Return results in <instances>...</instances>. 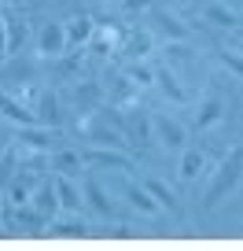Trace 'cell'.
I'll return each instance as SVG.
<instances>
[{"label": "cell", "mask_w": 243, "mask_h": 251, "mask_svg": "<svg viewBox=\"0 0 243 251\" xmlns=\"http://www.w3.org/2000/svg\"><path fill=\"white\" fill-rule=\"evenodd\" d=\"M81 188H85V203L92 207L100 218H110L114 214V200H110V192L103 188L100 177H92V174H85V181H81Z\"/></svg>", "instance_id": "cell-7"}, {"label": "cell", "mask_w": 243, "mask_h": 251, "mask_svg": "<svg viewBox=\"0 0 243 251\" xmlns=\"http://www.w3.org/2000/svg\"><path fill=\"white\" fill-rule=\"evenodd\" d=\"M107 118L118 126V133L126 137L129 144H148L151 141V118L144 115V111H136V107H110L107 111Z\"/></svg>", "instance_id": "cell-2"}, {"label": "cell", "mask_w": 243, "mask_h": 251, "mask_svg": "<svg viewBox=\"0 0 243 251\" xmlns=\"http://www.w3.org/2000/svg\"><path fill=\"white\" fill-rule=\"evenodd\" d=\"M126 78L133 81L136 89H148V85H155V71H151L144 59H133L129 63V71H126Z\"/></svg>", "instance_id": "cell-25"}, {"label": "cell", "mask_w": 243, "mask_h": 251, "mask_svg": "<svg viewBox=\"0 0 243 251\" xmlns=\"http://www.w3.org/2000/svg\"><path fill=\"white\" fill-rule=\"evenodd\" d=\"M151 133H155L170 151L184 148V141H188V129H184L177 118H170L166 111H155V115H151Z\"/></svg>", "instance_id": "cell-4"}, {"label": "cell", "mask_w": 243, "mask_h": 251, "mask_svg": "<svg viewBox=\"0 0 243 251\" xmlns=\"http://www.w3.org/2000/svg\"><path fill=\"white\" fill-rule=\"evenodd\" d=\"M81 163L85 166H100V170H133V159L126 155L122 148H100V144H92V148L81 151Z\"/></svg>", "instance_id": "cell-3"}, {"label": "cell", "mask_w": 243, "mask_h": 251, "mask_svg": "<svg viewBox=\"0 0 243 251\" xmlns=\"http://www.w3.org/2000/svg\"><path fill=\"white\" fill-rule=\"evenodd\" d=\"M151 19H155V26H158V33H166L170 41H184L188 37V26L180 23L173 11H162V8H151Z\"/></svg>", "instance_id": "cell-14"}, {"label": "cell", "mask_w": 243, "mask_h": 251, "mask_svg": "<svg viewBox=\"0 0 243 251\" xmlns=\"http://www.w3.org/2000/svg\"><path fill=\"white\" fill-rule=\"evenodd\" d=\"M240 4H243V0H228V8H232V11H240Z\"/></svg>", "instance_id": "cell-34"}, {"label": "cell", "mask_w": 243, "mask_h": 251, "mask_svg": "<svg viewBox=\"0 0 243 251\" xmlns=\"http://www.w3.org/2000/svg\"><path fill=\"white\" fill-rule=\"evenodd\" d=\"M96 23L88 15H78L70 19V23H63V33H66V48H78V45H88V37H92Z\"/></svg>", "instance_id": "cell-15"}, {"label": "cell", "mask_w": 243, "mask_h": 251, "mask_svg": "<svg viewBox=\"0 0 243 251\" xmlns=\"http://www.w3.org/2000/svg\"><path fill=\"white\" fill-rule=\"evenodd\" d=\"M0 115H4V118H11L15 126H33V122H37V115H33V111L26 107V103L19 100L15 93H8V89L0 93Z\"/></svg>", "instance_id": "cell-10"}, {"label": "cell", "mask_w": 243, "mask_h": 251, "mask_svg": "<svg viewBox=\"0 0 243 251\" xmlns=\"http://www.w3.org/2000/svg\"><path fill=\"white\" fill-rule=\"evenodd\" d=\"M15 144H19L22 151H48V148H52V133H48V126H41V122L19 126Z\"/></svg>", "instance_id": "cell-9"}, {"label": "cell", "mask_w": 243, "mask_h": 251, "mask_svg": "<svg viewBox=\"0 0 243 251\" xmlns=\"http://www.w3.org/2000/svg\"><path fill=\"white\" fill-rule=\"evenodd\" d=\"M173 4H192V0H173Z\"/></svg>", "instance_id": "cell-35"}, {"label": "cell", "mask_w": 243, "mask_h": 251, "mask_svg": "<svg viewBox=\"0 0 243 251\" xmlns=\"http://www.w3.org/2000/svg\"><path fill=\"white\" fill-rule=\"evenodd\" d=\"M33 115H37L41 126L55 129V126L63 122V115H59V96H55L52 89H41V93H37V111H33Z\"/></svg>", "instance_id": "cell-11"}, {"label": "cell", "mask_w": 243, "mask_h": 251, "mask_svg": "<svg viewBox=\"0 0 243 251\" xmlns=\"http://www.w3.org/2000/svg\"><path fill=\"white\" fill-rule=\"evenodd\" d=\"M15 170H19V144H11V148L0 155V192L8 188V181L15 177Z\"/></svg>", "instance_id": "cell-26"}, {"label": "cell", "mask_w": 243, "mask_h": 251, "mask_svg": "<svg viewBox=\"0 0 243 251\" xmlns=\"http://www.w3.org/2000/svg\"><path fill=\"white\" fill-rule=\"evenodd\" d=\"M0 55H8V23L0 15Z\"/></svg>", "instance_id": "cell-33"}, {"label": "cell", "mask_w": 243, "mask_h": 251, "mask_svg": "<svg viewBox=\"0 0 243 251\" xmlns=\"http://www.w3.org/2000/svg\"><path fill=\"white\" fill-rule=\"evenodd\" d=\"M122 196H126V203L133 207V211H140V214H148V218H155L162 207L155 203V196H151L144 185H136V181H122Z\"/></svg>", "instance_id": "cell-8"}, {"label": "cell", "mask_w": 243, "mask_h": 251, "mask_svg": "<svg viewBox=\"0 0 243 251\" xmlns=\"http://www.w3.org/2000/svg\"><path fill=\"white\" fill-rule=\"evenodd\" d=\"M148 52H151V33L148 30H133L126 37V55L129 59H144Z\"/></svg>", "instance_id": "cell-22"}, {"label": "cell", "mask_w": 243, "mask_h": 251, "mask_svg": "<svg viewBox=\"0 0 243 251\" xmlns=\"http://www.w3.org/2000/svg\"><path fill=\"white\" fill-rule=\"evenodd\" d=\"M240 166H243V151L232 148V151H228V159L214 170L210 185H206V196H203V207H206V211H214L221 200H228V196L236 192V185H240Z\"/></svg>", "instance_id": "cell-1"}, {"label": "cell", "mask_w": 243, "mask_h": 251, "mask_svg": "<svg viewBox=\"0 0 243 251\" xmlns=\"http://www.w3.org/2000/svg\"><path fill=\"white\" fill-rule=\"evenodd\" d=\"M0 4H4V0H0Z\"/></svg>", "instance_id": "cell-36"}, {"label": "cell", "mask_w": 243, "mask_h": 251, "mask_svg": "<svg viewBox=\"0 0 243 251\" xmlns=\"http://www.w3.org/2000/svg\"><path fill=\"white\" fill-rule=\"evenodd\" d=\"M155 85L162 89V96H166V100H173V103L188 100V93H184V85L177 81V74H173V71H155Z\"/></svg>", "instance_id": "cell-16"}, {"label": "cell", "mask_w": 243, "mask_h": 251, "mask_svg": "<svg viewBox=\"0 0 243 251\" xmlns=\"http://www.w3.org/2000/svg\"><path fill=\"white\" fill-rule=\"evenodd\" d=\"M81 155L78 151H55L52 155V170H59L63 177H81Z\"/></svg>", "instance_id": "cell-18"}, {"label": "cell", "mask_w": 243, "mask_h": 251, "mask_svg": "<svg viewBox=\"0 0 243 251\" xmlns=\"http://www.w3.org/2000/svg\"><path fill=\"white\" fill-rule=\"evenodd\" d=\"M48 233H52V236H85V222H59V226L52 222Z\"/></svg>", "instance_id": "cell-30"}, {"label": "cell", "mask_w": 243, "mask_h": 251, "mask_svg": "<svg viewBox=\"0 0 243 251\" xmlns=\"http://www.w3.org/2000/svg\"><path fill=\"white\" fill-rule=\"evenodd\" d=\"M66 52V33H63V23H44L37 33V55L41 59H59Z\"/></svg>", "instance_id": "cell-5"}, {"label": "cell", "mask_w": 243, "mask_h": 251, "mask_svg": "<svg viewBox=\"0 0 243 251\" xmlns=\"http://www.w3.org/2000/svg\"><path fill=\"white\" fill-rule=\"evenodd\" d=\"M55 196H59V207L63 211H78L81 214V207H85V200H81V188L74 185V177H63V174H55Z\"/></svg>", "instance_id": "cell-12"}, {"label": "cell", "mask_w": 243, "mask_h": 251, "mask_svg": "<svg viewBox=\"0 0 243 251\" xmlns=\"http://www.w3.org/2000/svg\"><path fill=\"white\" fill-rule=\"evenodd\" d=\"M221 115H225L221 93H206V100L199 103V111H196V129H210L214 122H221Z\"/></svg>", "instance_id": "cell-13"}, {"label": "cell", "mask_w": 243, "mask_h": 251, "mask_svg": "<svg viewBox=\"0 0 243 251\" xmlns=\"http://www.w3.org/2000/svg\"><path fill=\"white\" fill-rule=\"evenodd\" d=\"M15 211L19 214H11V218H15V229H26V233H44V218H41L30 203H19Z\"/></svg>", "instance_id": "cell-21"}, {"label": "cell", "mask_w": 243, "mask_h": 251, "mask_svg": "<svg viewBox=\"0 0 243 251\" xmlns=\"http://www.w3.org/2000/svg\"><path fill=\"white\" fill-rule=\"evenodd\" d=\"M74 96H78L81 115H92V111H100V107H96V103H100V85L85 81V85H78V89H74Z\"/></svg>", "instance_id": "cell-24"}, {"label": "cell", "mask_w": 243, "mask_h": 251, "mask_svg": "<svg viewBox=\"0 0 243 251\" xmlns=\"http://www.w3.org/2000/svg\"><path fill=\"white\" fill-rule=\"evenodd\" d=\"M4 23H8V55H15L19 45H22V37H26V26L19 23V19H8V15H4Z\"/></svg>", "instance_id": "cell-29"}, {"label": "cell", "mask_w": 243, "mask_h": 251, "mask_svg": "<svg viewBox=\"0 0 243 251\" xmlns=\"http://www.w3.org/2000/svg\"><path fill=\"white\" fill-rule=\"evenodd\" d=\"M122 8H126L129 15H140V11L151 8V0H122Z\"/></svg>", "instance_id": "cell-31"}, {"label": "cell", "mask_w": 243, "mask_h": 251, "mask_svg": "<svg viewBox=\"0 0 243 251\" xmlns=\"http://www.w3.org/2000/svg\"><path fill=\"white\" fill-rule=\"evenodd\" d=\"M203 19L214 23V26H221V30H236V26H240V11H232L228 4H210V8L203 11Z\"/></svg>", "instance_id": "cell-17"}, {"label": "cell", "mask_w": 243, "mask_h": 251, "mask_svg": "<svg viewBox=\"0 0 243 251\" xmlns=\"http://www.w3.org/2000/svg\"><path fill=\"white\" fill-rule=\"evenodd\" d=\"M133 96H136V85L122 74V78H114V85H110V103L114 107H129L133 103Z\"/></svg>", "instance_id": "cell-23"}, {"label": "cell", "mask_w": 243, "mask_h": 251, "mask_svg": "<svg viewBox=\"0 0 243 251\" xmlns=\"http://www.w3.org/2000/svg\"><path fill=\"white\" fill-rule=\"evenodd\" d=\"M140 185L148 188L151 196H155V203H158V207H170V211L177 207V192H173V188L166 185V181H158V177H144Z\"/></svg>", "instance_id": "cell-20"}, {"label": "cell", "mask_w": 243, "mask_h": 251, "mask_svg": "<svg viewBox=\"0 0 243 251\" xmlns=\"http://www.w3.org/2000/svg\"><path fill=\"white\" fill-rule=\"evenodd\" d=\"M221 63H225L228 71H232L236 78H240V55H232V52H221Z\"/></svg>", "instance_id": "cell-32"}, {"label": "cell", "mask_w": 243, "mask_h": 251, "mask_svg": "<svg viewBox=\"0 0 243 251\" xmlns=\"http://www.w3.org/2000/svg\"><path fill=\"white\" fill-rule=\"evenodd\" d=\"M30 207L41 214V218H44V226L55 218V214H59V196H55V185H52L48 177H41L37 188L30 192Z\"/></svg>", "instance_id": "cell-6"}, {"label": "cell", "mask_w": 243, "mask_h": 251, "mask_svg": "<svg viewBox=\"0 0 243 251\" xmlns=\"http://www.w3.org/2000/svg\"><path fill=\"white\" fill-rule=\"evenodd\" d=\"M203 166H206V155L199 148H184V155H180V177L184 181H196L199 174H203Z\"/></svg>", "instance_id": "cell-19"}, {"label": "cell", "mask_w": 243, "mask_h": 251, "mask_svg": "<svg viewBox=\"0 0 243 251\" xmlns=\"http://www.w3.org/2000/svg\"><path fill=\"white\" fill-rule=\"evenodd\" d=\"M114 45H118V33L114 30H92V37H88V48H92L96 55H107Z\"/></svg>", "instance_id": "cell-27"}, {"label": "cell", "mask_w": 243, "mask_h": 251, "mask_svg": "<svg viewBox=\"0 0 243 251\" xmlns=\"http://www.w3.org/2000/svg\"><path fill=\"white\" fill-rule=\"evenodd\" d=\"M0 78H4V81H15V85H22V81H30V78H33V63H26V59H15V63L8 67V71L0 74Z\"/></svg>", "instance_id": "cell-28"}]
</instances>
